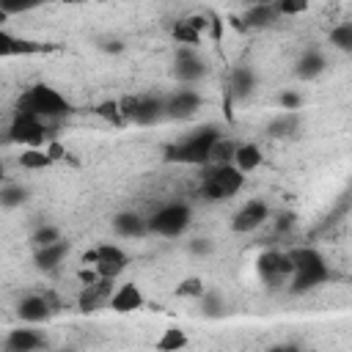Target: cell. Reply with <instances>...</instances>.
<instances>
[{"instance_id":"obj_1","label":"cell","mask_w":352,"mask_h":352,"mask_svg":"<svg viewBox=\"0 0 352 352\" xmlns=\"http://www.w3.org/2000/svg\"><path fill=\"white\" fill-rule=\"evenodd\" d=\"M223 135L220 126L214 124H201L198 129H190L187 135L165 143L162 148V160L173 162V165H190V168H204L209 165V151L214 146V140Z\"/></svg>"},{"instance_id":"obj_2","label":"cell","mask_w":352,"mask_h":352,"mask_svg":"<svg viewBox=\"0 0 352 352\" xmlns=\"http://www.w3.org/2000/svg\"><path fill=\"white\" fill-rule=\"evenodd\" d=\"M286 253H289V261H292L289 289L294 294H305V292L330 280V264L316 248L300 245V248H289Z\"/></svg>"},{"instance_id":"obj_3","label":"cell","mask_w":352,"mask_h":352,"mask_svg":"<svg viewBox=\"0 0 352 352\" xmlns=\"http://www.w3.org/2000/svg\"><path fill=\"white\" fill-rule=\"evenodd\" d=\"M14 110H22V113H33L50 124L60 121V118H69L72 116V102L52 85L47 82H33L30 88H25L14 104Z\"/></svg>"},{"instance_id":"obj_4","label":"cell","mask_w":352,"mask_h":352,"mask_svg":"<svg viewBox=\"0 0 352 352\" xmlns=\"http://www.w3.org/2000/svg\"><path fill=\"white\" fill-rule=\"evenodd\" d=\"M245 173L236 170L231 162H209L204 165V176H201V187L198 192L212 201V204H220V201H228L234 195L242 192L245 187Z\"/></svg>"},{"instance_id":"obj_5","label":"cell","mask_w":352,"mask_h":352,"mask_svg":"<svg viewBox=\"0 0 352 352\" xmlns=\"http://www.w3.org/2000/svg\"><path fill=\"white\" fill-rule=\"evenodd\" d=\"M146 223H148V234L162 236V239H176L192 226V206L184 201H168L157 206L146 217Z\"/></svg>"},{"instance_id":"obj_6","label":"cell","mask_w":352,"mask_h":352,"mask_svg":"<svg viewBox=\"0 0 352 352\" xmlns=\"http://www.w3.org/2000/svg\"><path fill=\"white\" fill-rule=\"evenodd\" d=\"M8 143L14 146H44L47 140H52V129H50V121L33 116V113H22V110H14L11 121H8Z\"/></svg>"},{"instance_id":"obj_7","label":"cell","mask_w":352,"mask_h":352,"mask_svg":"<svg viewBox=\"0 0 352 352\" xmlns=\"http://www.w3.org/2000/svg\"><path fill=\"white\" fill-rule=\"evenodd\" d=\"M121 102V113L126 118V124L135 126H154L165 118V96L157 94H135V96H124Z\"/></svg>"},{"instance_id":"obj_8","label":"cell","mask_w":352,"mask_h":352,"mask_svg":"<svg viewBox=\"0 0 352 352\" xmlns=\"http://www.w3.org/2000/svg\"><path fill=\"white\" fill-rule=\"evenodd\" d=\"M82 264H91L99 278L118 280L126 272V267H129V253L121 245H116V242H99L96 248H91L82 256Z\"/></svg>"},{"instance_id":"obj_9","label":"cell","mask_w":352,"mask_h":352,"mask_svg":"<svg viewBox=\"0 0 352 352\" xmlns=\"http://www.w3.org/2000/svg\"><path fill=\"white\" fill-rule=\"evenodd\" d=\"M256 272H258V278H261L270 289L289 286V278H292L289 253H286V250H278V248L264 250V253L256 258Z\"/></svg>"},{"instance_id":"obj_10","label":"cell","mask_w":352,"mask_h":352,"mask_svg":"<svg viewBox=\"0 0 352 352\" xmlns=\"http://www.w3.org/2000/svg\"><path fill=\"white\" fill-rule=\"evenodd\" d=\"M272 217V209L264 198H248L234 214H231V231L234 234H253Z\"/></svg>"},{"instance_id":"obj_11","label":"cell","mask_w":352,"mask_h":352,"mask_svg":"<svg viewBox=\"0 0 352 352\" xmlns=\"http://www.w3.org/2000/svg\"><path fill=\"white\" fill-rule=\"evenodd\" d=\"M58 311V302L50 292H28L16 302V316L22 324H44Z\"/></svg>"},{"instance_id":"obj_12","label":"cell","mask_w":352,"mask_h":352,"mask_svg":"<svg viewBox=\"0 0 352 352\" xmlns=\"http://www.w3.org/2000/svg\"><path fill=\"white\" fill-rule=\"evenodd\" d=\"M173 77L182 85H195L198 80L206 77V60L201 58L198 47H182V44H176V52H173Z\"/></svg>"},{"instance_id":"obj_13","label":"cell","mask_w":352,"mask_h":352,"mask_svg":"<svg viewBox=\"0 0 352 352\" xmlns=\"http://www.w3.org/2000/svg\"><path fill=\"white\" fill-rule=\"evenodd\" d=\"M201 104H204L201 94H198L192 85H182V88H176L173 94L165 96V118L190 121V118L201 110Z\"/></svg>"},{"instance_id":"obj_14","label":"cell","mask_w":352,"mask_h":352,"mask_svg":"<svg viewBox=\"0 0 352 352\" xmlns=\"http://www.w3.org/2000/svg\"><path fill=\"white\" fill-rule=\"evenodd\" d=\"M113 286H116L113 278H96L91 283H82L80 286V294H77V311L94 314L99 308H107V300H110Z\"/></svg>"},{"instance_id":"obj_15","label":"cell","mask_w":352,"mask_h":352,"mask_svg":"<svg viewBox=\"0 0 352 352\" xmlns=\"http://www.w3.org/2000/svg\"><path fill=\"white\" fill-rule=\"evenodd\" d=\"M143 305H146V294H143V289L135 280L116 283L113 292H110V300H107V308L113 314H135Z\"/></svg>"},{"instance_id":"obj_16","label":"cell","mask_w":352,"mask_h":352,"mask_svg":"<svg viewBox=\"0 0 352 352\" xmlns=\"http://www.w3.org/2000/svg\"><path fill=\"white\" fill-rule=\"evenodd\" d=\"M3 346L8 352H36L47 346V336L38 330V324H22L6 336Z\"/></svg>"},{"instance_id":"obj_17","label":"cell","mask_w":352,"mask_h":352,"mask_svg":"<svg viewBox=\"0 0 352 352\" xmlns=\"http://www.w3.org/2000/svg\"><path fill=\"white\" fill-rule=\"evenodd\" d=\"M206 28H209V22H206L204 14H190V16H182V19L173 25L170 36H173V41L182 44V47H198L201 38H204V33H206Z\"/></svg>"},{"instance_id":"obj_18","label":"cell","mask_w":352,"mask_h":352,"mask_svg":"<svg viewBox=\"0 0 352 352\" xmlns=\"http://www.w3.org/2000/svg\"><path fill=\"white\" fill-rule=\"evenodd\" d=\"M110 226H113V234L121 236V239H143V236H148V223H146V217H143L140 212H132V209L118 212V214L110 220Z\"/></svg>"},{"instance_id":"obj_19","label":"cell","mask_w":352,"mask_h":352,"mask_svg":"<svg viewBox=\"0 0 352 352\" xmlns=\"http://www.w3.org/2000/svg\"><path fill=\"white\" fill-rule=\"evenodd\" d=\"M69 253H72V245L60 236L58 242H50V245L36 248V253H33V264H36L41 272H55V270L69 258Z\"/></svg>"},{"instance_id":"obj_20","label":"cell","mask_w":352,"mask_h":352,"mask_svg":"<svg viewBox=\"0 0 352 352\" xmlns=\"http://www.w3.org/2000/svg\"><path fill=\"white\" fill-rule=\"evenodd\" d=\"M302 126V116L300 110H280L278 116H272L267 121V135L275 138V140H286V138H294Z\"/></svg>"},{"instance_id":"obj_21","label":"cell","mask_w":352,"mask_h":352,"mask_svg":"<svg viewBox=\"0 0 352 352\" xmlns=\"http://www.w3.org/2000/svg\"><path fill=\"white\" fill-rule=\"evenodd\" d=\"M41 50H47V47L38 41H30V38H19V36L8 33L6 28H0V60L19 58V55H36Z\"/></svg>"},{"instance_id":"obj_22","label":"cell","mask_w":352,"mask_h":352,"mask_svg":"<svg viewBox=\"0 0 352 352\" xmlns=\"http://www.w3.org/2000/svg\"><path fill=\"white\" fill-rule=\"evenodd\" d=\"M324 69H327V58H324V52L316 50V47H308V50L297 58V63H294V74H297L300 80H305V82H311V80H316L319 74H324Z\"/></svg>"},{"instance_id":"obj_23","label":"cell","mask_w":352,"mask_h":352,"mask_svg":"<svg viewBox=\"0 0 352 352\" xmlns=\"http://www.w3.org/2000/svg\"><path fill=\"white\" fill-rule=\"evenodd\" d=\"M261 162H264V151H261V146H258V143H253V140L236 143L234 157H231V165H234L236 170H242V173L248 176V173L258 170V168H261Z\"/></svg>"},{"instance_id":"obj_24","label":"cell","mask_w":352,"mask_h":352,"mask_svg":"<svg viewBox=\"0 0 352 352\" xmlns=\"http://www.w3.org/2000/svg\"><path fill=\"white\" fill-rule=\"evenodd\" d=\"M275 19H278L275 3H253V6H248L245 14H242V28L261 30V28H270Z\"/></svg>"},{"instance_id":"obj_25","label":"cell","mask_w":352,"mask_h":352,"mask_svg":"<svg viewBox=\"0 0 352 352\" xmlns=\"http://www.w3.org/2000/svg\"><path fill=\"white\" fill-rule=\"evenodd\" d=\"M16 162H19V168L28 170V173H38V170H47V168L55 165V160L50 157L47 146H25V148L19 151V157H16Z\"/></svg>"},{"instance_id":"obj_26","label":"cell","mask_w":352,"mask_h":352,"mask_svg":"<svg viewBox=\"0 0 352 352\" xmlns=\"http://www.w3.org/2000/svg\"><path fill=\"white\" fill-rule=\"evenodd\" d=\"M184 346H190V336H187V330H182L176 324L173 327H165L157 336V341H154V349L157 352H179Z\"/></svg>"},{"instance_id":"obj_27","label":"cell","mask_w":352,"mask_h":352,"mask_svg":"<svg viewBox=\"0 0 352 352\" xmlns=\"http://www.w3.org/2000/svg\"><path fill=\"white\" fill-rule=\"evenodd\" d=\"M253 88H256V72L250 66H236L234 74H231V91L239 99H245V96L253 94Z\"/></svg>"},{"instance_id":"obj_28","label":"cell","mask_w":352,"mask_h":352,"mask_svg":"<svg viewBox=\"0 0 352 352\" xmlns=\"http://www.w3.org/2000/svg\"><path fill=\"white\" fill-rule=\"evenodd\" d=\"M28 201V187L22 184H14V182H3L0 184V206L6 209H16Z\"/></svg>"},{"instance_id":"obj_29","label":"cell","mask_w":352,"mask_h":352,"mask_svg":"<svg viewBox=\"0 0 352 352\" xmlns=\"http://www.w3.org/2000/svg\"><path fill=\"white\" fill-rule=\"evenodd\" d=\"M330 47L344 55L352 52V22H338L330 28Z\"/></svg>"},{"instance_id":"obj_30","label":"cell","mask_w":352,"mask_h":352,"mask_svg":"<svg viewBox=\"0 0 352 352\" xmlns=\"http://www.w3.org/2000/svg\"><path fill=\"white\" fill-rule=\"evenodd\" d=\"M94 113H96L102 121H107L110 126H126V118H124V113H121V102H118V99H104V102H99Z\"/></svg>"},{"instance_id":"obj_31","label":"cell","mask_w":352,"mask_h":352,"mask_svg":"<svg viewBox=\"0 0 352 352\" xmlns=\"http://www.w3.org/2000/svg\"><path fill=\"white\" fill-rule=\"evenodd\" d=\"M204 292H206V286H204V280H201L198 275L182 278V280L176 283V289H173V294H176L179 300H198Z\"/></svg>"},{"instance_id":"obj_32","label":"cell","mask_w":352,"mask_h":352,"mask_svg":"<svg viewBox=\"0 0 352 352\" xmlns=\"http://www.w3.org/2000/svg\"><path fill=\"white\" fill-rule=\"evenodd\" d=\"M234 148H236V140L228 138V135H220L209 151V162H231L234 157Z\"/></svg>"},{"instance_id":"obj_33","label":"cell","mask_w":352,"mask_h":352,"mask_svg":"<svg viewBox=\"0 0 352 352\" xmlns=\"http://www.w3.org/2000/svg\"><path fill=\"white\" fill-rule=\"evenodd\" d=\"M47 0H0V8L8 16H19V14H30L36 8H41Z\"/></svg>"},{"instance_id":"obj_34","label":"cell","mask_w":352,"mask_h":352,"mask_svg":"<svg viewBox=\"0 0 352 352\" xmlns=\"http://www.w3.org/2000/svg\"><path fill=\"white\" fill-rule=\"evenodd\" d=\"M63 234H60V228L58 226H52V223H44V226H38L33 234H30V242H33V248H41V245H50V242H58Z\"/></svg>"},{"instance_id":"obj_35","label":"cell","mask_w":352,"mask_h":352,"mask_svg":"<svg viewBox=\"0 0 352 352\" xmlns=\"http://www.w3.org/2000/svg\"><path fill=\"white\" fill-rule=\"evenodd\" d=\"M195 302H201V311H204V316H220L223 314V297L217 294V292H204Z\"/></svg>"},{"instance_id":"obj_36","label":"cell","mask_w":352,"mask_h":352,"mask_svg":"<svg viewBox=\"0 0 352 352\" xmlns=\"http://www.w3.org/2000/svg\"><path fill=\"white\" fill-rule=\"evenodd\" d=\"M308 6H311V0H275L278 16H300L308 11Z\"/></svg>"},{"instance_id":"obj_37","label":"cell","mask_w":352,"mask_h":352,"mask_svg":"<svg viewBox=\"0 0 352 352\" xmlns=\"http://www.w3.org/2000/svg\"><path fill=\"white\" fill-rule=\"evenodd\" d=\"M278 104H280V110H300L302 107V96L297 91H280Z\"/></svg>"},{"instance_id":"obj_38","label":"cell","mask_w":352,"mask_h":352,"mask_svg":"<svg viewBox=\"0 0 352 352\" xmlns=\"http://www.w3.org/2000/svg\"><path fill=\"white\" fill-rule=\"evenodd\" d=\"M209 250H212V242L209 239H192L190 242V253L192 256H206Z\"/></svg>"},{"instance_id":"obj_39","label":"cell","mask_w":352,"mask_h":352,"mask_svg":"<svg viewBox=\"0 0 352 352\" xmlns=\"http://www.w3.org/2000/svg\"><path fill=\"white\" fill-rule=\"evenodd\" d=\"M292 223H294V214H278V231H283V228H292Z\"/></svg>"},{"instance_id":"obj_40","label":"cell","mask_w":352,"mask_h":352,"mask_svg":"<svg viewBox=\"0 0 352 352\" xmlns=\"http://www.w3.org/2000/svg\"><path fill=\"white\" fill-rule=\"evenodd\" d=\"M8 19H11V16H8V14L0 8V28H6V25H8Z\"/></svg>"},{"instance_id":"obj_41","label":"cell","mask_w":352,"mask_h":352,"mask_svg":"<svg viewBox=\"0 0 352 352\" xmlns=\"http://www.w3.org/2000/svg\"><path fill=\"white\" fill-rule=\"evenodd\" d=\"M6 182V165H3V160H0V184Z\"/></svg>"},{"instance_id":"obj_42","label":"cell","mask_w":352,"mask_h":352,"mask_svg":"<svg viewBox=\"0 0 352 352\" xmlns=\"http://www.w3.org/2000/svg\"><path fill=\"white\" fill-rule=\"evenodd\" d=\"M248 6H253V3H275V0H245Z\"/></svg>"},{"instance_id":"obj_43","label":"cell","mask_w":352,"mask_h":352,"mask_svg":"<svg viewBox=\"0 0 352 352\" xmlns=\"http://www.w3.org/2000/svg\"><path fill=\"white\" fill-rule=\"evenodd\" d=\"M60 3H69V6H77V3H82V0H60Z\"/></svg>"}]
</instances>
